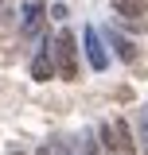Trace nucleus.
<instances>
[{"mask_svg": "<svg viewBox=\"0 0 148 155\" xmlns=\"http://www.w3.org/2000/svg\"><path fill=\"white\" fill-rule=\"evenodd\" d=\"M140 136H144L140 143H144V151H148V120H140Z\"/></svg>", "mask_w": 148, "mask_h": 155, "instance_id": "obj_7", "label": "nucleus"}, {"mask_svg": "<svg viewBox=\"0 0 148 155\" xmlns=\"http://www.w3.org/2000/svg\"><path fill=\"white\" fill-rule=\"evenodd\" d=\"M113 12L129 23V19H144L148 16V4L144 0H113Z\"/></svg>", "mask_w": 148, "mask_h": 155, "instance_id": "obj_3", "label": "nucleus"}, {"mask_svg": "<svg viewBox=\"0 0 148 155\" xmlns=\"http://www.w3.org/2000/svg\"><path fill=\"white\" fill-rule=\"evenodd\" d=\"M86 155H101V147H97V140H86Z\"/></svg>", "mask_w": 148, "mask_h": 155, "instance_id": "obj_6", "label": "nucleus"}, {"mask_svg": "<svg viewBox=\"0 0 148 155\" xmlns=\"http://www.w3.org/2000/svg\"><path fill=\"white\" fill-rule=\"evenodd\" d=\"M12 155H23V151H19V147H12Z\"/></svg>", "mask_w": 148, "mask_h": 155, "instance_id": "obj_9", "label": "nucleus"}, {"mask_svg": "<svg viewBox=\"0 0 148 155\" xmlns=\"http://www.w3.org/2000/svg\"><path fill=\"white\" fill-rule=\"evenodd\" d=\"M31 74H35L39 81H51V62H47V58H35V66H31Z\"/></svg>", "mask_w": 148, "mask_h": 155, "instance_id": "obj_5", "label": "nucleus"}, {"mask_svg": "<svg viewBox=\"0 0 148 155\" xmlns=\"http://www.w3.org/2000/svg\"><path fill=\"white\" fill-rule=\"evenodd\" d=\"M113 136H117V151H121V155H140V151H136V140H132L129 120H113Z\"/></svg>", "mask_w": 148, "mask_h": 155, "instance_id": "obj_2", "label": "nucleus"}, {"mask_svg": "<svg viewBox=\"0 0 148 155\" xmlns=\"http://www.w3.org/2000/svg\"><path fill=\"white\" fill-rule=\"evenodd\" d=\"M35 155H55V147H39V151Z\"/></svg>", "mask_w": 148, "mask_h": 155, "instance_id": "obj_8", "label": "nucleus"}, {"mask_svg": "<svg viewBox=\"0 0 148 155\" xmlns=\"http://www.w3.org/2000/svg\"><path fill=\"white\" fill-rule=\"evenodd\" d=\"M58 74L66 78V81H74L78 78V62H74V39L62 31L58 35Z\"/></svg>", "mask_w": 148, "mask_h": 155, "instance_id": "obj_1", "label": "nucleus"}, {"mask_svg": "<svg viewBox=\"0 0 148 155\" xmlns=\"http://www.w3.org/2000/svg\"><path fill=\"white\" fill-rule=\"evenodd\" d=\"M86 47H90V62L101 70V66H105V51H101V43H97V31H86Z\"/></svg>", "mask_w": 148, "mask_h": 155, "instance_id": "obj_4", "label": "nucleus"}]
</instances>
